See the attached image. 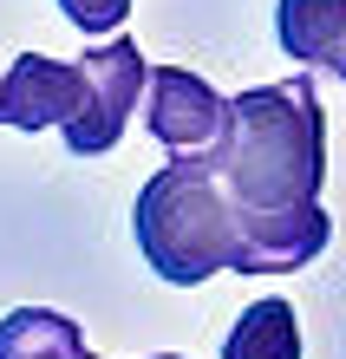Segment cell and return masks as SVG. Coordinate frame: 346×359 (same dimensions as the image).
Segmentation results:
<instances>
[{
  "label": "cell",
  "instance_id": "6da1fadb",
  "mask_svg": "<svg viewBox=\"0 0 346 359\" xmlns=\"http://www.w3.org/2000/svg\"><path fill=\"white\" fill-rule=\"evenodd\" d=\"M197 157L222 183L235 216H274V209L320 203V183H327V111L314 98V79L255 86L242 98H229L222 131Z\"/></svg>",
  "mask_w": 346,
  "mask_h": 359
},
{
  "label": "cell",
  "instance_id": "7a4b0ae2",
  "mask_svg": "<svg viewBox=\"0 0 346 359\" xmlns=\"http://www.w3.org/2000/svg\"><path fill=\"white\" fill-rule=\"evenodd\" d=\"M131 236L150 274L170 287H197L235 262V209L203 157H170L131 203Z\"/></svg>",
  "mask_w": 346,
  "mask_h": 359
},
{
  "label": "cell",
  "instance_id": "3957f363",
  "mask_svg": "<svg viewBox=\"0 0 346 359\" xmlns=\"http://www.w3.org/2000/svg\"><path fill=\"white\" fill-rule=\"evenodd\" d=\"M79 79H85V98H79V118L66 124V151L72 157H105L112 144L124 137V124L138 118V98H144V79H150V59L138 53V39L112 33L105 46H92L79 59Z\"/></svg>",
  "mask_w": 346,
  "mask_h": 359
},
{
  "label": "cell",
  "instance_id": "277c9868",
  "mask_svg": "<svg viewBox=\"0 0 346 359\" xmlns=\"http://www.w3.org/2000/svg\"><path fill=\"white\" fill-rule=\"evenodd\" d=\"M222 111L229 98L209 86V79L183 72V66H150L144 79V131L164 144L170 157H197L215 144V131H222Z\"/></svg>",
  "mask_w": 346,
  "mask_h": 359
},
{
  "label": "cell",
  "instance_id": "5b68a950",
  "mask_svg": "<svg viewBox=\"0 0 346 359\" xmlns=\"http://www.w3.org/2000/svg\"><path fill=\"white\" fill-rule=\"evenodd\" d=\"M333 242V216L320 203L300 209H274V216H235V274H294L327 255Z\"/></svg>",
  "mask_w": 346,
  "mask_h": 359
},
{
  "label": "cell",
  "instance_id": "8992f818",
  "mask_svg": "<svg viewBox=\"0 0 346 359\" xmlns=\"http://www.w3.org/2000/svg\"><path fill=\"white\" fill-rule=\"evenodd\" d=\"M79 98H85L79 59L20 53L13 66L0 72V124H13V131H46V124L66 131L79 118Z\"/></svg>",
  "mask_w": 346,
  "mask_h": 359
},
{
  "label": "cell",
  "instance_id": "52a82bcc",
  "mask_svg": "<svg viewBox=\"0 0 346 359\" xmlns=\"http://www.w3.org/2000/svg\"><path fill=\"white\" fill-rule=\"evenodd\" d=\"M274 39L294 66H327L346 39V0H274Z\"/></svg>",
  "mask_w": 346,
  "mask_h": 359
},
{
  "label": "cell",
  "instance_id": "ba28073f",
  "mask_svg": "<svg viewBox=\"0 0 346 359\" xmlns=\"http://www.w3.org/2000/svg\"><path fill=\"white\" fill-rule=\"evenodd\" d=\"M222 359H300V320H294V301L281 294H262L255 307H242V320L229 327Z\"/></svg>",
  "mask_w": 346,
  "mask_h": 359
},
{
  "label": "cell",
  "instance_id": "9c48e42d",
  "mask_svg": "<svg viewBox=\"0 0 346 359\" xmlns=\"http://www.w3.org/2000/svg\"><path fill=\"white\" fill-rule=\"evenodd\" d=\"M66 353H85V333L66 313L13 307L7 320H0V359H66Z\"/></svg>",
  "mask_w": 346,
  "mask_h": 359
},
{
  "label": "cell",
  "instance_id": "30bf717a",
  "mask_svg": "<svg viewBox=\"0 0 346 359\" xmlns=\"http://www.w3.org/2000/svg\"><path fill=\"white\" fill-rule=\"evenodd\" d=\"M59 13H66L79 33L112 39V33L124 27V20H131V0H59Z\"/></svg>",
  "mask_w": 346,
  "mask_h": 359
},
{
  "label": "cell",
  "instance_id": "8fae6325",
  "mask_svg": "<svg viewBox=\"0 0 346 359\" xmlns=\"http://www.w3.org/2000/svg\"><path fill=\"white\" fill-rule=\"evenodd\" d=\"M327 66H333V72H340V79H346V39H340V53H333V59H327Z\"/></svg>",
  "mask_w": 346,
  "mask_h": 359
},
{
  "label": "cell",
  "instance_id": "7c38bea8",
  "mask_svg": "<svg viewBox=\"0 0 346 359\" xmlns=\"http://www.w3.org/2000/svg\"><path fill=\"white\" fill-rule=\"evenodd\" d=\"M150 359H183V353H150Z\"/></svg>",
  "mask_w": 346,
  "mask_h": 359
},
{
  "label": "cell",
  "instance_id": "4fadbf2b",
  "mask_svg": "<svg viewBox=\"0 0 346 359\" xmlns=\"http://www.w3.org/2000/svg\"><path fill=\"white\" fill-rule=\"evenodd\" d=\"M66 359H92V346H85V353H66Z\"/></svg>",
  "mask_w": 346,
  "mask_h": 359
}]
</instances>
